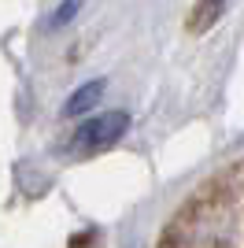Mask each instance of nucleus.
<instances>
[{"label":"nucleus","mask_w":244,"mask_h":248,"mask_svg":"<svg viewBox=\"0 0 244 248\" xmlns=\"http://www.w3.org/2000/svg\"><path fill=\"white\" fill-rule=\"evenodd\" d=\"M81 4H85V0H63L60 8L52 11V19H48V26H67V22H71L74 15H78V11H81Z\"/></svg>","instance_id":"obj_4"},{"label":"nucleus","mask_w":244,"mask_h":248,"mask_svg":"<svg viewBox=\"0 0 244 248\" xmlns=\"http://www.w3.org/2000/svg\"><path fill=\"white\" fill-rule=\"evenodd\" d=\"M126 130H130V115L126 111H104V115H92V119H85V123L78 126L74 145H78L81 152L107 148V145H115Z\"/></svg>","instance_id":"obj_1"},{"label":"nucleus","mask_w":244,"mask_h":248,"mask_svg":"<svg viewBox=\"0 0 244 248\" xmlns=\"http://www.w3.org/2000/svg\"><path fill=\"white\" fill-rule=\"evenodd\" d=\"M222 11H226V0H200V4L189 11V30H193V33L211 30L214 22L222 19Z\"/></svg>","instance_id":"obj_3"},{"label":"nucleus","mask_w":244,"mask_h":248,"mask_svg":"<svg viewBox=\"0 0 244 248\" xmlns=\"http://www.w3.org/2000/svg\"><path fill=\"white\" fill-rule=\"evenodd\" d=\"M104 89H107V82H104V78H92V82L78 85V89L67 96V104H63V115H67V119H81L85 111H92V108L100 104Z\"/></svg>","instance_id":"obj_2"}]
</instances>
